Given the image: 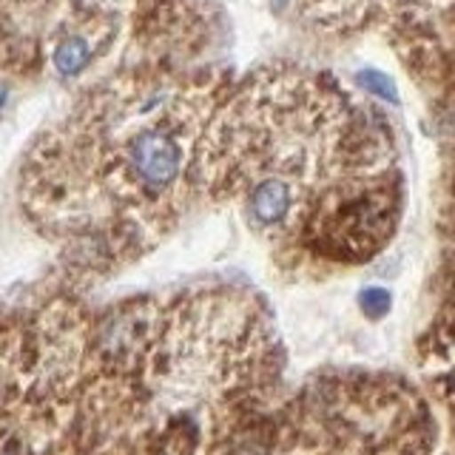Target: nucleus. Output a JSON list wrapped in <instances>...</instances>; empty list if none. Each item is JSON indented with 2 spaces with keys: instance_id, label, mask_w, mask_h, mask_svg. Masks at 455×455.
I'll use <instances>...</instances> for the list:
<instances>
[{
  "instance_id": "obj_1",
  "label": "nucleus",
  "mask_w": 455,
  "mask_h": 455,
  "mask_svg": "<svg viewBox=\"0 0 455 455\" xmlns=\"http://www.w3.org/2000/svg\"><path fill=\"white\" fill-rule=\"evenodd\" d=\"M125 168L148 194H160L177 182L182 171V148L165 128H142L125 146Z\"/></svg>"
},
{
  "instance_id": "obj_2",
  "label": "nucleus",
  "mask_w": 455,
  "mask_h": 455,
  "mask_svg": "<svg viewBox=\"0 0 455 455\" xmlns=\"http://www.w3.org/2000/svg\"><path fill=\"white\" fill-rule=\"evenodd\" d=\"M296 205V188L284 177H265L248 191V217L259 228H274L291 217Z\"/></svg>"
},
{
  "instance_id": "obj_3",
  "label": "nucleus",
  "mask_w": 455,
  "mask_h": 455,
  "mask_svg": "<svg viewBox=\"0 0 455 455\" xmlns=\"http://www.w3.org/2000/svg\"><path fill=\"white\" fill-rule=\"evenodd\" d=\"M89 60H92V49L83 37H66L54 52V68L60 71L63 77L80 75V71L89 66Z\"/></svg>"
},
{
  "instance_id": "obj_4",
  "label": "nucleus",
  "mask_w": 455,
  "mask_h": 455,
  "mask_svg": "<svg viewBox=\"0 0 455 455\" xmlns=\"http://www.w3.org/2000/svg\"><path fill=\"white\" fill-rule=\"evenodd\" d=\"M355 83L359 85H364L367 92H373V94H379V97H384V100H390V103H395V85H393V80L387 77V75H381V71H376V68H367V71H359L355 75Z\"/></svg>"
},
{
  "instance_id": "obj_5",
  "label": "nucleus",
  "mask_w": 455,
  "mask_h": 455,
  "mask_svg": "<svg viewBox=\"0 0 455 455\" xmlns=\"http://www.w3.org/2000/svg\"><path fill=\"white\" fill-rule=\"evenodd\" d=\"M359 305L370 319H381L390 310V293L384 288H367L359 296Z\"/></svg>"
},
{
  "instance_id": "obj_6",
  "label": "nucleus",
  "mask_w": 455,
  "mask_h": 455,
  "mask_svg": "<svg viewBox=\"0 0 455 455\" xmlns=\"http://www.w3.org/2000/svg\"><path fill=\"white\" fill-rule=\"evenodd\" d=\"M0 455H23L14 444H0Z\"/></svg>"
},
{
  "instance_id": "obj_7",
  "label": "nucleus",
  "mask_w": 455,
  "mask_h": 455,
  "mask_svg": "<svg viewBox=\"0 0 455 455\" xmlns=\"http://www.w3.org/2000/svg\"><path fill=\"white\" fill-rule=\"evenodd\" d=\"M0 106H6V92H0Z\"/></svg>"
}]
</instances>
